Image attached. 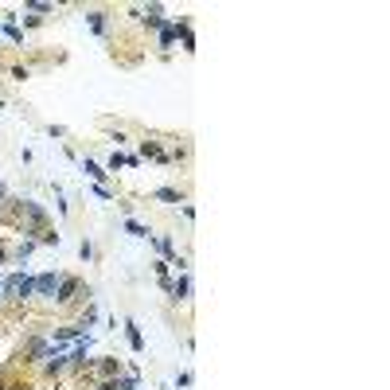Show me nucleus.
I'll use <instances>...</instances> for the list:
<instances>
[{"instance_id": "nucleus-7", "label": "nucleus", "mask_w": 390, "mask_h": 390, "mask_svg": "<svg viewBox=\"0 0 390 390\" xmlns=\"http://www.w3.org/2000/svg\"><path fill=\"white\" fill-rule=\"evenodd\" d=\"M168 293H172V300L180 305V300L191 297V281H188V277H180V281H172V289H168Z\"/></svg>"}, {"instance_id": "nucleus-19", "label": "nucleus", "mask_w": 390, "mask_h": 390, "mask_svg": "<svg viewBox=\"0 0 390 390\" xmlns=\"http://www.w3.org/2000/svg\"><path fill=\"white\" fill-rule=\"evenodd\" d=\"M4 200H8V188H4V183H0V203H4Z\"/></svg>"}, {"instance_id": "nucleus-18", "label": "nucleus", "mask_w": 390, "mask_h": 390, "mask_svg": "<svg viewBox=\"0 0 390 390\" xmlns=\"http://www.w3.org/2000/svg\"><path fill=\"white\" fill-rule=\"evenodd\" d=\"M0 262H8V246L0 242Z\"/></svg>"}, {"instance_id": "nucleus-8", "label": "nucleus", "mask_w": 390, "mask_h": 390, "mask_svg": "<svg viewBox=\"0 0 390 390\" xmlns=\"http://www.w3.org/2000/svg\"><path fill=\"white\" fill-rule=\"evenodd\" d=\"M141 156H153V160H168V153H164L156 141H141Z\"/></svg>"}, {"instance_id": "nucleus-15", "label": "nucleus", "mask_w": 390, "mask_h": 390, "mask_svg": "<svg viewBox=\"0 0 390 390\" xmlns=\"http://www.w3.org/2000/svg\"><path fill=\"white\" fill-rule=\"evenodd\" d=\"M98 371H102V375H118V371H121V363H118V359H102Z\"/></svg>"}, {"instance_id": "nucleus-13", "label": "nucleus", "mask_w": 390, "mask_h": 390, "mask_svg": "<svg viewBox=\"0 0 390 390\" xmlns=\"http://www.w3.org/2000/svg\"><path fill=\"white\" fill-rule=\"evenodd\" d=\"M156 200H164V203H180V191H176V188H160V191H156Z\"/></svg>"}, {"instance_id": "nucleus-5", "label": "nucleus", "mask_w": 390, "mask_h": 390, "mask_svg": "<svg viewBox=\"0 0 390 390\" xmlns=\"http://www.w3.org/2000/svg\"><path fill=\"white\" fill-rule=\"evenodd\" d=\"M98 390H137V375H121V379H106Z\"/></svg>"}, {"instance_id": "nucleus-12", "label": "nucleus", "mask_w": 390, "mask_h": 390, "mask_svg": "<svg viewBox=\"0 0 390 390\" xmlns=\"http://www.w3.org/2000/svg\"><path fill=\"white\" fill-rule=\"evenodd\" d=\"M32 250H36V238H24V242H20V246H16V250H12V254H16V258H20V262H24V258H27V254H32Z\"/></svg>"}, {"instance_id": "nucleus-17", "label": "nucleus", "mask_w": 390, "mask_h": 390, "mask_svg": "<svg viewBox=\"0 0 390 390\" xmlns=\"http://www.w3.org/2000/svg\"><path fill=\"white\" fill-rule=\"evenodd\" d=\"M39 242H43V246H59V235H55V230H43V235H39Z\"/></svg>"}, {"instance_id": "nucleus-9", "label": "nucleus", "mask_w": 390, "mask_h": 390, "mask_svg": "<svg viewBox=\"0 0 390 390\" xmlns=\"http://www.w3.org/2000/svg\"><path fill=\"white\" fill-rule=\"evenodd\" d=\"M141 20H145L148 27H160V24H164V8H160V4H153V8H148Z\"/></svg>"}, {"instance_id": "nucleus-2", "label": "nucleus", "mask_w": 390, "mask_h": 390, "mask_svg": "<svg viewBox=\"0 0 390 390\" xmlns=\"http://www.w3.org/2000/svg\"><path fill=\"white\" fill-rule=\"evenodd\" d=\"M90 297V289L82 285V277H59V289H55V305H74V300Z\"/></svg>"}, {"instance_id": "nucleus-14", "label": "nucleus", "mask_w": 390, "mask_h": 390, "mask_svg": "<svg viewBox=\"0 0 390 390\" xmlns=\"http://www.w3.org/2000/svg\"><path fill=\"white\" fill-rule=\"evenodd\" d=\"M86 20H90V27H94V32H106V12H90Z\"/></svg>"}, {"instance_id": "nucleus-3", "label": "nucleus", "mask_w": 390, "mask_h": 390, "mask_svg": "<svg viewBox=\"0 0 390 390\" xmlns=\"http://www.w3.org/2000/svg\"><path fill=\"white\" fill-rule=\"evenodd\" d=\"M47 355H51V344H47L43 336H32L27 344H20L16 363H39V359H47Z\"/></svg>"}, {"instance_id": "nucleus-6", "label": "nucleus", "mask_w": 390, "mask_h": 390, "mask_svg": "<svg viewBox=\"0 0 390 390\" xmlns=\"http://www.w3.org/2000/svg\"><path fill=\"white\" fill-rule=\"evenodd\" d=\"M43 371H47V379H55V375H63L67 371V355H47V363H43Z\"/></svg>"}, {"instance_id": "nucleus-1", "label": "nucleus", "mask_w": 390, "mask_h": 390, "mask_svg": "<svg viewBox=\"0 0 390 390\" xmlns=\"http://www.w3.org/2000/svg\"><path fill=\"white\" fill-rule=\"evenodd\" d=\"M0 289H4V300H8L12 309H24L27 300L36 297V281L27 273H12L8 281H0Z\"/></svg>"}, {"instance_id": "nucleus-16", "label": "nucleus", "mask_w": 390, "mask_h": 390, "mask_svg": "<svg viewBox=\"0 0 390 390\" xmlns=\"http://www.w3.org/2000/svg\"><path fill=\"white\" fill-rule=\"evenodd\" d=\"M125 230H129V235H137V238H153L145 227H141V223H133V218H129V223H125Z\"/></svg>"}, {"instance_id": "nucleus-4", "label": "nucleus", "mask_w": 390, "mask_h": 390, "mask_svg": "<svg viewBox=\"0 0 390 390\" xmlns=\"http://www.w3.org/2000/svg\"><path fill=\"white\" fill-rule=\"evenodd\" d=\"M36 281V297L39 300H55V289H59V273H39V277H32Z\"/></svg>"}, {"instance_id": "nucleus-10", "label": "nucleus", "mask_w": 390, "mask_h": 390, "mask_svg": "<svg viewBox=\"0 0 390 390\" xmlns=\"http://www.w3.org/2000/svg\"><path fill=\"white\" fill-rule=\"evenodd\" d=\"M125 328H129V344H133V351H145V340H141V328H137L133 320H129Z\"/></svg>"}, {"instance_id": "nucleus-11", "label": "nucleus", "mask_w": 390, "mask_h": 390, "mask_svg": "<svg viewBox=\"0 0 390 390\" xmlns=\"http://www.w3.org/2000/svg\"><path fill=\"white\" fill-rule=\"evenodd\" d=\"M82 172L90 176V180H98V188H102V180H106V172H102V168H98L94 160H82Z\"/></svg>"}, {"instance_id": "nucleus-20", "label": "nucleus", "mask_w": 390, "mask_h": 390, "mask_svg": "<svg viewBox=\"0 0 390 390\" xmlns=\"http://www.w3.org/2000/svg\"><path fill=\"white\" fill-rule=\"evenodd\" d=\"M0 305H4V289H0Z\"/></svg>"}]
</instances>
